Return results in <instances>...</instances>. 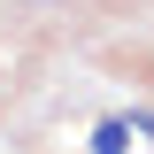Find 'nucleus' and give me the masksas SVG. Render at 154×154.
Listing matches in <instances>:
<instances>
[{
	"mask_svg": "<svg viewBox=\"0 0 154 154\" xmlns=\"http://www.w3.org/2000/svg\"><path fill=\"white\" fill-rule=\"evenodd\" d=\"M93 154H131V116H108L93 131Z\"/></svg>",
	"mask_w": 154,
	"mask_h": 154,
	"instance_id": "f257e3e1",
	"label": "nucleus"
},
{
	"mask_svg": "<svg viewBox=\"0 0 154 154\" xmlns=\"http://www.w3.org/2000/svg\"><path fill=\"white\" fill-rule=\"evenodd\" d=\"M131 131H139V139H154V108H131Z\"/></svg>",
	"mask_w": 154,
	"mask_h": 154,
	"instance_id": "f03ea898",
	"label": "nucleus"
}]
</instances>
